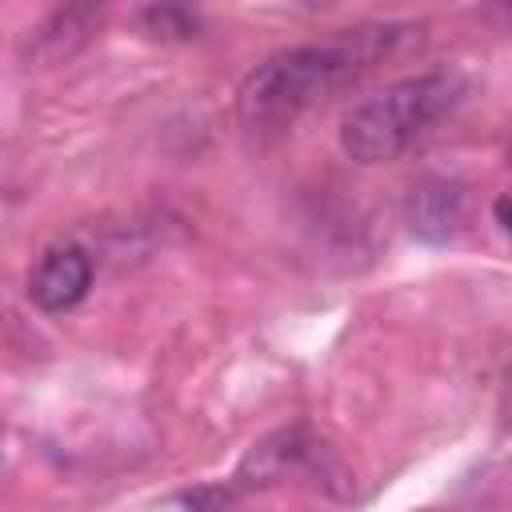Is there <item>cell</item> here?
<instances>
[{
	"mask_svg": "<svg viewBox=\"0 0 512 512\" xmlns=\"http://www.w3.org/2000/svg\"><path fill=\"white\" fill-rule=\"evenodd\" d=\"M320 444H312L304 432H280L272 440H264L260 448L248 452L244 468H240V480L248 484H272V480H284L300 468H312L320 460Z\"/></svg>",
	"mask_w": 512,
	"mask_h": 512,
	"instance_id": "5b68a950",
	"label": "cell"
},
{
	"mask_svg": "<svg viewBox=\"0 0 512 512\" xmlns=\"http://www.w3.org/2000/svg\"><path fill=\"white\" fill-rule=\"evenodd\" d=\"M144 24L152 36L160 40H188L196 36V16L176 8V4H156V8H144Z\"/></svg>",
	"mask_w": 512,
	"mask_h": 512,
	"instance_id": "8992f818",
	"label": "cell"
},
{
	"mask_svg": "<svg viewBox=\"0 0 512 512\" xmlns=\"http://www.w3.org/2000/svg\"><path fill=\"white\" fill-rule=\"evenodd\" d=\"M468 92L460 68H432L360 100L340 124V148L356 164H388L408 152Z\"/></svg>",
	"mask_w": 512,
	"mask_h": 512,
	"instance_id": "7a4b0ae2",
	"label": "cell"
},
{
	"mask_svg": "<svg viewBox=\"0 0 512 512\" xmlns=\"http://www.w3.org/2000/svg\"><path fill=\"white\" fill-rule=\"evenodd\" d=\"M496 224H500V232H508V196L496 200Z\"/></svg>",
	"mask_w": 512,
	"mask_h": 512,
	"instance_id": "52a82bcc",
	"label": "cell"
},
{
	"mask_svg": "<svg viewBox=\"0 0 512 512\" xmlns=\"http://www.w3.org/2000/svg\"><path fill=\"white\" fill-rule=\"evenodd\" d=\"M400 28H360L356 36L340 44H300L272 52L264 64H256L240 92H236V116L248 132L268 136L292 128L304 112L332 100L340 88L356 84L360 72H368L388 48L400 40Z\"/></svg>",
	"mask_w": 512,
	"mask_h": 512,
	"instance_id": "6da1fadb",
	"label": "cell"
},
{
	"mask_svg": "<svg viewBox=\"0 0 512 512\" xmlns=\"http://www.w3.org/2000/svg\"><path fill=\"white\" fill-rule=\"evenodd\" d=\"M92 288V260L80 244H52L28 272V300L40 312H68Z\"/></svg>",
	"mask_w": 512,
	"mask_h": 512,
	"instance_id": "3957f363",
	"label": "cell"
},
{
	"mask_svg": "<svg viewBox=\"0 0 512 512\" xmlns=\"http://www.w3.org/2000/svg\"><path fill=\"white\" fill-rule=\"evenodd\" d=\"M464 212H468L464 184H456L448 176H432V180L416 184L408 196V224L420 240H432V244L452 240L464 228Z\"/></svg>",
	"mask_w": 512,
	"mask_h": 512,
	"instance_id": "277c9868",
	"label": "cell"
}]
</instances>
